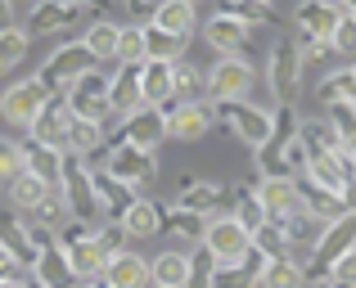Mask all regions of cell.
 Instances as JSON below:
<instances>
[{
  "label": "cell",
  "instance_id": "obj_7",
  "mask_svg": "<svg viewBox=\"0 0 356 288\" xmlns=\"http://www.w3.org/2000/svg\"><path fill=\"white\" fill-rule=\"evenodd\" d=\"M252 194H257V207L270 226H289L293 217H302V189L298 180H252Z\"/></svg>",
  "mask_w": 356,
  "mask_h": 288
},
{
  "label": "cell",
  "instance_id": "obj_24",
  "mask_svg": "<svg viewBox=\"0 0 356 288\" xmlns=\"http://www.w3.org/2000/svg\"><path fill=\"white\" fill-rule=\"evenodd\" d=\"M149 23H154L158 32H172V36H194V27H199V9H194L190 0H158V9H154Z\"/></svg>",
  "mask_w": 356,
  "mask_h": 288
},
{
  "label": "cell",
  "instance_id": "obj_47",
  "mask_svg": "<svg viewBox=\"0 0 356 288\" xmlns=\"http://www.w3.org/2000/svg\"><path fill=\"white\" fill-rule=\"evenodd\" d=\"M14 176H23V144L0 135V185H9Z\"/></svg>",
  "mask_w": 356,
  "mask_h": 288
},
{
  "label": "cell",
  "instance_id": "obj_17",
  "mask_svg": "<svg viewBox=\"0 0 356 288\" xmlns=\"http://www.w3.org/2000/svg\"><path fill=\"white\" fill-rule=\"evenodd\" d=\"M118 226H122V235H127V244H140V239L163 235V203L136 198V203H131V207L118 217Z\"/></svg>",
  "mask_w": 356,
  "mask_h": 288
},
{
  "label": "cell",
  "instance_id": "obj_12",
  "mask_svg": "<svg viewBox=\"0 0 356 288\" xmlns=\"http://www.w3.org/2000/svg\"><path fill=\"white\" fill-rule=\"evenodd\" d=\"M176 207L185 212H199V217H226L230 212V189L221 180H199V176H185L181 194H176Z\"/></svg>",
  "mask_w": 356,
  "mask_h": 288
},
{
  "label": "cell",
  "instance_id": "obj_41",
  "mask_svg": "<svg viewBox=\"0 0 356 288\" xmlns=\"http://www.w3.org/2000/svg\"><path fill=\"white\" fill-rule=\"evenodd\" d=\"M23 221H32V226H41V230H50V235H59V226H63V221H72V217H68V207H63V194L50 189V194L41 198V207H36L32 217H23Z\"/></svg>",
  "mask_w": 356,
  "mask_h": 288
},
{
  "label": "cell",
  "instance_id": "obj_1",
  "mask_svg": "<svg viewBox=\"0 0 356 288\" xmlns=\"http://www.w3.org/2000/svg\"><path fill=\"white\" fill-rule=\"evenodd\" d=\"M68 113L77 117V122H95V126H104V135H113L118 131V122H113V113H108V72H86L81 81H72L68 86Z\"/></svg>",
  "mask_w": 356,
  "mask_h": 288
},
{
  "label": "cell",
  "instance_id": "obj_2",
  "mask_svg": "<svg viewBox=\"0 0 356 288\" xmlns=\"http://www.w3.org/2000/svg\"><path fill=\"white\" fill-rule=\"evenodd\" d=\"M86 72H95V59L81 50V41H63L59 50L41 63L36 81H41L45 95H68V86H72V81H81Z\"/></svg>",
  "mask_w": 356,
  "mask_h": 288
},
{
  "label": "cell",
  "instance_id": "obj_21",
  "mask_svg": "<svg viewBox=\"0 0 356 288\" xmlns=\"http://www.w3.org/2000/svg\"><path fill=\"white\" fill-rule=\"evenodd\" d=\"M90 194H95V203H99V212H104V221H118L122 212L136 203V194H131L122 180H113L104 167H99V171H90Z\"/></svg>",
  "mask_w": 356,
  "mask_h": 288
},
{
  "label": "cell",
  "instance_id": "obj_4",
  "mask_svg": "<svg viewBox=\"0 0 356 288\" xmlns=\"http://www.w3.org/2000/svg\"><path fill=\"white\" fill-rule=\"evenodd\" d=\"M257 68L252 59H217L208 72V104H243L252 95Z\"/></svg>",
  "mask_w": 356,
  "mask_h": 288
},
{
  "label": "cell",
  "instance_id": "obj_28",
  "mask_svg": "<svg viewBox=\"0 0 356 288\" xmlns=\"http://www.w3.org/2000/svg\"><path fill=\"white\" fill-rule=\"evenodd\" d=\"M0 248H5V253L14 257L18 266H27V271H32L36 248H32V239H27L23 217H14V212H0Z\"/></svg>",
  "mask_w": 356,
  "mask_h": 288
},
{
  "label": "cell",
  "instance_id": "obj_40",
  "mask_svg": "<svg viewBox=\"0 0 356 288\" xmlns=\"http://www.w3.org/2000/svg\"><path fill=\"white\" fill-rule=\"evenodd\" d=\"M113 63H118V68H140V63H145V32H140V23H127L118 32Z\"/></svg>",
  "mask_w": 356,
  "mask_h": 288
},
{
  "label": "cell",
  "instance_id": "obj_51",
  "mask_svg": "<svg viewBox=\"0 0 356 288\" xmlns=\"http://www.w3.org/2000/svg\"><path fill=\"white\" fill-rule=\"evenodd\" d=\"M9 27H18L14 23V5H9V0H0V32H9Z\"/></svg>",
  "mask_w": 356,
  "mask_h": 288
},
{
  "label": "cell",
  "instance_id": "obj_33",
  "mask_svg": "<svg viewBox=\"0 0 356 288\" xmlns=\"http://www.w3.org/2000/svg\"><path fill=\"white\" fill-rule=\"evenodd\" d=\"M149 280H154V288H185V280H190V253H158L149 262Z\"/></svg>",
  "mask_w": 356,
  "mask_h": 288
},
{
  "label": "cell",
  "instance_id": "obj_18",
  "mask_svg": "<svg viewBox=\"0 0 356 288\" xmlns=\"http://www.w3.org/2000/svg\"><path fill=\"white\" fill-rule=\"evenodd\" d=\"M99 284L104 288H154V280H149V262L140 253H131V248L118 253V257H108Z\"/></svg>",
  "mask_w": 356,
  "mask_h": 288
},
{
  "label": "cell",
  "instance_id": "obj_29",
  "mask_svg": "<svg viewBox=\"0 0 356 288\" xmlns=\"http://www.w3.org/2000/svg\"><path fill=\"white\" fill-rule=\"evenodd\" d=\"M23 171L36 176L41 185H50V189H59V176H63V153H54V149L45 144H23Z\"/></svg>",
  "mask_w": 356,
  "mask_h": 288
},
{
  "label": "cell",
  "instance_id": "obj_9",
  "mask_svg": "<svg viewBox=\"0 0 356 288\" xmlns=\"http://www.w3.org/2000/svg\"><path fill=\"white\" fill-rule=\"evenodd\" d=\"M81 14H90V5L86 0H36L32 9H27V41L32 36H54V32H63V27H72Z\"/></svg>",
  "mask_w": 356,
  "mask_h": 288
},
{
  "label": "cell",
  "instance_id": "obj_22",
  "mask_svg": "<svg viewBox=\"0 0 356 288\" xmlns=\"http://www.w3.org/2000/svg\"><path fill=\"white\" fill-rule=\"evenodd\" d=\"M32 284H41V288H77V280H72V271H68V257H63L59 244H50V248L36 253Z\"/></svg>",
  "mask_w": 356,
  "mask_h": 288
},
{
  "label": "cell",
  "instance_id": "obj_15",
  "mask_svg": "<svg viewBox=\"0 0 356 288\" xmlns=\"http://www.w3.org/2000/svg\"><path fill=\"white\" fill-rule=\"evenodd\" d=\"M203 41H208L221 59H248L252 32L243 23H235V18H226V14H212L208 27H203Z\"/></svg>",
  "mask_w": 356,
  "mask_h": 288
},
{
  "label": "cell",
  "instance_id": "obj_54",
  "mask_svg": "<svg viewBox=\"0 0 356 288\" xmlns=\"http://www.w3.org/2000/svg\"><path fill=\"white\" fill-rule=\"evenodd\" d=\"M77 288H104V284H99V280H95V284H77Z\"/></svg>",
  "mask_w": 356,
  "mask_h": 288
},
{
  "label": "cell",
  "instance_id": "obj_6",
  "mask_svg": "<svg viewBox=\"0 0 356 288\" xmlns=\"http://www.w3.org/2000/svg\"><path fill=\"white\" fill-rule=\"evenodd\" d=\"M108 144H127V149H140V153H158L167 144V122L158 108H136L127 122H118V131L108 135Z\"/></svg>",
  "mask_w": 356,
  "mask_h": 288
},
{
  "label": "cell",
  "instance_id": "obj_8",
  "mask_svg": "<svg viewBox=\"0 0 356 288\" xmlns=\"http://www.w3.org/2000/svg\"><path fill=\"white\" fill-rule=\"evenodd\" d=\"M203 253H212V262L217 266H230V262H243V253H248V230L239 226L235 217H212L208 230H203Z\"/></svg>",
  "mask_w": 356,
  "mask_h": 288
},
{
  "label": "cell",
  "instance_id": "obj_52",
  "mask_svg": "<svg viewBox=\"0 0 356 288\" xmlns=\"http://www.w3.org/2000/svg\"><path fill=\"white\" fill-rule=\"evenodd\" d=\"M0 288H27L23 280H0Z\"/></svg>",
  "mask_w": 356,
  "mask_h": 288
},
{
  "label": "cell",
  "instance_id": "obj_36",
  "mask_svg": "<svg viewBox=\"0 0 356 288\" xmlns=\"http://www.w3.org/2000/svg\"><path fill=\"white\" fill-rule=\"evenodd\" d=\"M248 248L261 257V262H284V257H293V253H289L284 230H280V226H270V221H261V226L248 235Z\"/></svg>",
  "mask_w": 356,
  "mask_h": 288
},
{
  "label": "cell",
  "instance_id": "obj_55",
  "mask_svg": "<svg viewBox=\"0 0 356 288\" xmlns=\"http://www.w3.org/2000/svg\"><path fill=\"white\" fill-rule=\"evenodd\" d=\"M27 288H41V284H27Z\"/></svg>",
  "mask_w": 356,
  "mask_h": 288
},
{
  "label": "cell",
  "instance_id": "obj_14",
  "mask_svg": "<svg viewBox=\"0 0 356 288\" xmlns=\"http://www.w3.org/2000/svg\"><path fill=\"white\" fill-rule=\"evenodd\" d=\"M68 126H72L68 99H63V95H50V99H45V108L36 113V122L27 126V135H32V144H45V149H54V153H63Z\"/></svg>",
  "mask_w": 356,
  "mask_h": 288
},
{
  "label": "cell",
  "instance_id": "obj_42",
  "mask_svg": "<svg viewBox=\"0 0 356 288\" xmlns=\"http://www.w3.org/2000/svg\"><path fill=\"white\" fill-rule=\"evenodd\" d=\"M226 217H235L239 226L248 230V235L261 226V221H266V217H261V207H257V194H252V185H243V189L230 194V212H226Z\"/></svg>",
  "mask_w": 356,
  "mask_h": 288
},
{
  "label": "cell",
  "instance_id": "obj_34",
  "mask_svg": "<svg viewBox=\"0 0 356 288\" xmlns=\"http://www.w3.org/2000/svg\"><path fill=\"white\" fill-rule=\"evenodd\" d=\"M257 288H307L302 262H298V257H284V262H261Z\"/></svg>",
  "mask_w": 356,
  "mask_h": 288
},
{
  "label": "cell",
  "instance_id": "obj_56",
  "mask_svg": "<svg viewBox=\"0 0 356 288\" xmlns=\"http://www.w3.org/2000/svg\"><path fill=\"white\" fill-rule=\"evenodd\" d=\"M316 288H325V284H316Z\"/></svg>",
  "mask_w": 356,
  "mask_h": 288
},
{
  "label": "cell",
  "instance_id": "obj_45",
  "mask_svg": "<svg viewBox=\"0 0 356 288\" xmlns=\"http://www.w3.org/2000/svg\"><path fill=\"white\" fill-rule=\"evenodd\" d=\"M298 126H302L298 108H293V104H284L280 113H270V140H266V144H275V149H289V144L298 140Z\"/></svg>",
  "mask_w": 356,
  "mask_h": 288
},
{
  "label": "cell",
  "instance_id": "obj_19",
  "mask_svg": "<svg viewBox=\"0 0 356 288\" xmlns=\"http://www.w3.org/2000/svg\"><path fill=\"white\" fill-rule=\"evenodd\" d=\"M140 104V68H118L108 72V113H113V122H127Z\"/></svg>",
  "mask_w": 356,
  "mask_h": 288
},
{
  "label": "cell",
  "instance_id": "obj_44",
  "mask_svg": "<svg viewBox=\"0 0 356 288\" xmlns=\"http://www.w3.org/2000/svg\"><path fill=\"white\" fill-rule=\"evenodd\" d=\"M330 50L356 59V5H339V27L330 36Z\"/></svg>",
  "mask_w": 356,
  "mask_h": 288
},
{
  "label": "cell",
  "instance_id": "obj_27",
  "mask_svg": "<svg viewBox=\"0 0 356 288\" xmlns=\"http://www.w3.org/2000/svg\"><path fill=\"white\" fill-rule=\"evenodd\" d=\"M63 153L81 158V162H90L95 153H108V135H104V126H95V122H77V117H72L68 140H63Z\"/></svg>",
  "mask_w": 356,
  "mask_h": 288
},
{
  "label": "cell",
  "instance_id": "obj_26",
  "mask_svg": "<svg viewBox=\"0 0 356 288\" xmlns=\"http://www.w3.org/2000/svg\"><path fill=\"white\" fill-rule=\"evenodd\" d=\"M140 32H145V63H181L190 50V36L158 32L154 23H140Z\"/></svg>",
  "mask_w": 356,
  "mask_h": 288
},
{
  "label": "cell",
  "instance_id": "obj_48",
  "mask_svg": "<svg viewBox=\"0 0 356 288\" xmlns=\"http://www.w3.org/2000/svg\"><path fill=\"white\" fill-rule=\"evenodd\" d=\"M95 248H99L104 257L127 253V235H122V226H118V221H104V226H95Z\"/></svg>",
  "mask_w": 356,
  "mask_h": 288
},
{
  "label": "cell",
  "instance_id": "obj_32",
  "mask_svg": "<svg viewBox=\"0 0 356 288\" xmlns=\"http://www.w3.org/2000/svg\"><path fill=\"white\" fill-rule=\"evenodd\" d=\"M118 32H122V23H113V18H95V23L86 27V36H81V50L95 59V68L113 59V50H118Z\"/></svg>",
  "mask_w": 356,
  "mask_h": 288
},
{
  "label": "cell",
  "instance_id": "obj_38",
  "mask_svg": "<svg viewBox=\"0 0 356 288\" xmlns=\"http://www.w3.org/2000/svg\"><path fill=\"white\" fill-rule=\"evenodd\" d=\"M221 14L235 18V23H243L248 32H252V27H270V23H275V9L261 5V0H226V5H221Z\"/></svg>",
  "mask_w": 356,
  "mask_h": 288
},
{
  "label": "cell",
  "instance_id": "obj_20",
  "mask_svg": "<svg viewBox=\"0 0 356 288\" xmlns=\"http://www.w3.org/2000/svg\"><path fill=\"white\" fill-rule=\"evenodd\" d=\"M203 99H208V72H203L199 63H190V59L172 63V104H167V108L203 104Z\"/></svg>",
  "mask_w": 356,
  "mask_h": 288
},
{
  "label": "cell",
  "instance_id": "obj_39",
  "mask_svg": "<svg viewBox=\"0 0 356 288\" xmlns=\"http://www.w3.org/2000/svg\"><path fill=\"white\" fill-rule=\"evenodd\" d=\"M280 230H284V239H289V253H312V248H316V239H321V221H316V217H307V212H302V217H293V221H289V226H280Z\"/></svg>",
  "mask_w": 356,
  "mask_h": 288
},
{
  "label": "cell",
  "instance_id": "obj_16",
  "mask_svg": "<svg viewBox=\"0 0 356 288\" xmlns=\"http://www.w3.org/2000/svg\"><path fill=\"white\" fill-rule=\"evenodd\" d=\"M293 23H298V36H307V41H330L334 27H339V5H330V0H302L293 9Z\"/></svg>",
  "mask_w": 356,
  "mask_h": 288
},
{
  "label": "cell",
  "instance_id": "obj_25",
  "mask_svg": "<svg viewBox=\"0 0 356 288\" xmlns=\"http://www.w3.org/2000/svg\"><path fill=\"white\" fill-rule=\"evenodd\" d=\"M63 257H68V271H72L77 284H95L99 275H104V266H108V257L95 248V235L81 239V244H72V248H63Z\"/></svg>",
  "mask_w": 356,
  "mask_h": 288
},
{
  "label": "cell",
  "instance_id": "obj_49",
  "mask_svg": "<svg viewBox=\"0 0 356 288\" xmlns=\"http://www.w3.org/2000/svg\"><path fill=\"white\" fill-rule=\"evenodd\" d=\"M212 271H217V262H212V253H203V248H194V253H190V280H185V288H208Z\"/></svg>",
  "mask_w": 356,
  "mask_h": 288
},
{
  "label": "cell",
  "instance_id": "obj_11",
  "mask_svg": "<svg viewBox=\"0 0 356 288\" xmlns=\"http://www.w3.org/2000/svg\"><path fill=\"white\" fill-rule=\"evenodd\" d=\"M163 122H167V140L176 144H199L208 140V131L217 122H212V104L203 99V104H176V108H163Z\"/></svg>",
  "mask_w": 356,
  "mask_h": 288
},
{
  "label": "cell",
  "instance_id": "obj_35",
  "mask_svg": "<svg viewBox=\"0 0 356 288\" xmlns=\"http://www.w3.org/2000/svg\"><path fill=\"white\" fill-rule=\"evenodd\" d=\"M163 230H172V235L185 239V244H203L208 217H199V212H185V207H176V203H163Z\"/></svg>",
  "mask_w": 356,
  "mask_h": 288
},
{
  "label": "cell",
  "instance_id": "obj_50",
  "mask_svg": "<svg viewBox=\"0 0 356 288\" xmlns=\"http://www.w3.org/2000/svg\"><path fill=\"white\" fill-rule=\"evenodd\" d=\"M14 271H18V262L5 253V248H0V280H14Z\"/></svg>",
  "mask_w": 356,
  "mask_h": 288
},
{
  "label": "cell",
  "instance_id": "obj_3",
  "mask_svg": "<svg viewBox=\"0 0 356 288\" xmlns=\"http://www.w3.org/2000/svg\"><path fill=\"white\" fill-rule=\"evenodd\" d=\"M212 122L226 126V131L248 149H261L270 140V108L248 104V99H243V104H212Z\"/></svg>",
  "mask_w": 356,
  "mask_h": 288
},
{
  "label": "cell",
  "instance_id": "obj_23",
  "mask_svg": "<svg viewBox=\"0 0 356 288\" xmlns=\"http://www.w3.org/2000/svg\"><path fill=\"white\" fill-rule=\"evenodd\" d=\"M140 104L158 113L172 104V63H140Z\"/></svg>",
  "mask_w": 356,
  "mask_h": 288
},
{
  "label": "cell",
  "instance_id": "obj_53",
  "mask_svg": "<svg viewBox=\"0 0 356 288\" xmlns=\"http://www.w3.org/2000/svg\"><path fill=\"white\" fill-rule=\"evenodd\" d=\"M348 77H352V86H356V59H352V68H348Z\"/></svg>",
  "mask_w": 356,
  "mask_h": 288
},
{
  "label": "cell",
  "instance_id": "obj_37",
  "mask_svg": "<svg viewBox=\"0 0 356 288\" xmlns=\"http://www.w3.org/2000/svg\"><path fill=\"white\" fill-rule=\"evenodd\" d=\"M316 99H321V108H356V86H352L348 68L330 72V77L316 86Z\"/></svg>",
  "mask_w": 356,
  "mask_h": 288
},
{
  "label": "cell",
  "instance_id": "obj_30",
  "mask_svg": "<svg viewBox=\"0 0 356 288\" xmlns=\"http://www.w3.org/2000/svg\"><path fill=\"white\" fill-rule=\"evenodd\" d=\"M5 194H9V212H14V217H32L36 207H41V198L45 194H50V185H41L36 180V176H14V180L5 185Z\"/></svg>",
  "mask_w": 356,
  "mask_h": 288
},
{
  "label": "cell",
  "instance_id": "obj_5",
  "mask_svg": "<svg viewBox=\"0 0 356 288\" xmlns=\"http://www.w3.org/2000/svg\"><path fill=\"white\" fill-rule=\"evenodd\" d=\"M104 171L136 194V189H145V185L158 180V153H140V149H127V144H108Z\"/></svg>",
  "mask_w": 356,
  "mask_h": 288
},
{
  "label": "cell",
  "instance_id": "obj_13",
  "mask_svg": "<svg viewBox=\"0 0 356 288\" xmlns=\"http://www.w3.org/2000/svg\"><path fill=\"white\" fill-rule=\"evenodd\" d=\"M45 90H41V81L36 77H27V81H14V86L5 90V95H0V117H5L9 126H32L36 122V113H41L45 108Z\"/></svg>",
  "mask_w": 356,
  "mask_h": 288
},
{
  "label": "cell",
  "instance_id": "obj_31",
  "mask_svg": "<svg viewBox=\"0 0 356 288\" xmlns=\"http://www.w3.org/2000/svg\"><path fill=\"white\" fill-rule=\"evenodd\" d=\"M257 271H261V257L248 248V253H243V262L217 266V271H212V280H208V288H257Z\"/></svg>",
  "mask_w": 356,
  "mask_h": 288
},
{
  "label": "cell",
  "instance_id": "obj_10",
  "mask_svg": "<svg viewBox=\"0 0 356 288\" xmlns=\"http://www.w3.org/2000/svg\"><path fill=\"white\" fill-rule=\"evenodd\" d=\"M266 72H270V95L280 99V108H284V104H293L298 86H302V59H298L293 36H289V41H280L275 50H270Z\"/></svg>",
  "mask_w": 356,
  "mask_h": 288
},
{
  "label": "cell",
  "instance_id": "obj_43",
  "mask_svg": "<svg viewBox=\"0 0 356 288\" xmlns=\"http://www.w3.org/2000/svg\"><path fill=\"white\" fill-rule=\"evenodd\" d=\"M27 50H32V41H27L23 27H9V32H0V77H5V72H14L18 63L27 59Z\"/></svg>",
  "mask_w": 356,
  "mask_h": 288
},
{
  "label": "cell",
  "instance_id": "obj_46",
  "mask_svg": "<svg viewBox=\"0 0 356 288\" xmlns=\"http://www.w3.org/2000/svg\"><path fill=\"white\" fill-rule=\"evenodd\" d=\"M325 288H356V248L348 257H339V262L325 271V280H321Z\"/></svg>",
  "mask_w": 356,
  "mask_h": 288
}]
</instances>
